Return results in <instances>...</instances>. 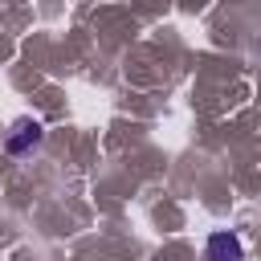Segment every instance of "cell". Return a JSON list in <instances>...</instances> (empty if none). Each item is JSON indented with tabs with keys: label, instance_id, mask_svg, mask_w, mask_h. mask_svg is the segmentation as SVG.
Instances as JSON below:
<instances>
[{
	"label": "cell",
	"instance_id": "obj_1",
	"mask_svg": "<svg viewBox=\"0 0 261 261\" xmlns=\"http://www.w3.org/2000/svg\"><path fill=\"white\" fill-rule=\"evenodd\" d=\"M41 139H45V130H41L37 118H16V122L8 126L4 147H8V155H29L33 147H41Z\"/></svg>",
	"mask_w": 261,
	"mask_h": 261
},
{
	"label": "cell",
	"instance_id": "obj_2",
	"mask_svg": "<svg viewBox=\"0 0 261 261\" xmlns=\"http://www.w3.org/2000/svg\"><path fill=\"white\" fill-rule=\"evenodd\" d=\"M204 253H208V261H245V249H241L237 232H212Z\"/></svg>",
	"mask_w": 261,
	"mask_h": 261
}]
</instances>
